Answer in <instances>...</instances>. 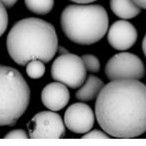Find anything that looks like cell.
<instances>
[{
	"label": "cell",
	"instance_id": "6da1fadb",
	"mask_svg": "<svg viewBox=\"0 0 146 146\" xmlns=\"http://www.w3.org/2000/svg\"><path fill=\"white\" fill-rule=\"evenodd\" d=\"M95 113L105 132L114 137H136L146 131V85L122 79L105 85L96 98Z\"/></svg>",
	"mask_w": 146,
	"mask_h": 146
},
{
	"label": "cell",
	"instance_id": "7a4b0ae2",
	"mask_svg": "<svg viewBox=\"0 0 146 146\" xmlns=\"http://www.w3.org/2000/svg\"><path fill=\"white\" fill-rule=\"evenodd\" d=\"M58 44L54 27L36 18L24 19L16 23L7 39L10 56L21 66L26 65L34 60L49 62L57 52Z\"/></svg>",
	"mask_w": 146,
	"mask_h": 146
},
{
	"label": "cell",
	"instance_id": "3957f363",
	"mask_svg": "<svg viewBox=\"0 0 146 146\" xmlns=\"http://www.w3.org/2000/svg\"><path fill=\"white\" fill-rule=\"evenodd\" d=\"M60 23L70 40L79 45H90L100 40L106 34L109 19L106 11L100 5L78 4L64 9Z\"/></svg>",
	"mask_w": 146,
	"mask_h": 146
},
{
	"label": "cell",
	"instance_id": "277c9868",
	"mask_svg": "<svg viewBox=\"0 0 146 146\" xmlns=\"http://www.w3.org/2000/svg\"><path fill=\"white\" fill-rule=\"evenodd\" d=\"M30 90L16 69L0 66V126L12 125L28 108Z\"/></svg>",
	"mask_w": 146,
	"mask_h": 146
},
{
	"label": "cell",
	"instance_id": "5b68a950",
	"mask_svg": "<svg viewBox=\"0 0 146 146\" xmlns=\"http://www.w3.org/2000/svg\"><path fill=\"white\" fill-rule=\"evenodd\" d=\"M87 72L82 58L70 53L58 56L51 67L53 79L72 89L81 87L87 78Z\"/></svg>",
	"mask_w": 146,
	"mask_h": 146
},
{
	"label": "cell",
	"instance_id": "8992f818",
	"mask_svg": "<svg viewBox=\"0 0 146 146\" xmlns=\"http://www.w3.org/2000/svg\"><path fill=\"white\" fill-rule=\"evenodd\" d=\"M143 63L137 55L129 52H121L108 60L105 72L111 81L122 79L139 80L145 74Z\"/></svg>",
	"mask_w": 146,
	"mask_h": 146
},
{
	"label": "cell",
	"instance_id": "52a82bcc",
	"mask_svg": "<svg viewBox=\"0 0 146 146\" xmlns=\"http://www.w3.org/2000/svg\"><path fill=\"white\" fill-rule=\"evenodd\" d=\"M27 127L30 137L33 139L60 138L65 134L63 119L54 111L36 113L28 123Z\"/></svg>",
	"mask_w": 146,
	"mask_h": 146
},
{
	"label": "cell",
	"instance_id": "ba28073f",
	"mask_svg": "<svg viewBox=\"0 0 146 146\" xmlns=\"http://www.w3.org/2000/svg\"><path fill=\"white\" fill-rule=\"evenodd\" d=\"M95 116V114L89 106L84 102H77L66 109L64 116V123L72 132L85 134L94 126Z\"/></svg>",
	"mask_w": 146,
	"mask_h": 146
},
{
	"label": "cell",
	"instance_id": "9c48e42d",
	"mask_svg": "<svg viewBox=\"0 0 146 146\" xmlns=\"http://www.w3.org/2000/svg\"><path fill=\"white\" fill-rule=\"evenodd\" d=\"M137 33L135 26L124 20L116 21L108 32V43L114 49L119 51L128 50L136 42Z\"/></svg>",
	"mask_w": 146,
	"mask_h": 146
},
{
	"label": "cell",
	"instance_id": "30bf717a",
	"mask_svg": "<svg viewBox=\"0 0 146 146\" xmlns=\"http://www.w3.org/2000/svg\"><path fill=\"white\" fill-rule=\"evenodd\" d=\"M70 100V93L66 85L60 82L50 83L46 85L41 93L42 104L54 111L64 108Z\"/></svg>",
	"mask_w": 146,
	"mask_h": 146
},
{
	"label": "cell",
	"instance_id": "8fae6325",
	"mask_svg": "<svg viewBox=\"0 0 146 146\" xmlns=\"http://www.w3.org/2000/svg\"><path fill=\"white\" fill-rule=\"evenodd\" d=\"M104 83L98 77L89 75L76 94L78 100L88 102L97 98L104 87Z\"/></svg>",
	"mask_w": 146,
	"mask_h": 146
},
{
	"label": "cell",
	"instance_id": "7c38bea8",
	"mask_svg": "<svg viewBox=\"0 0 146 146\" xmlns=\"http://www.w3.org/2000/svg\"><path fill=\"white\" fill-rule=\"evenodd\" d=\"M111 10L117 17L123 19H129L138 16L141 8L132 0H110Z\"/></svg>",
	"mask_w": 146,
	"mask_h": 146
},
{
	"label": "cell",
	"instance_id": "4fadbf2b",
	"mask_svg": "<svg viewBox=\"0 0 146 146\" xmlns=\"http://www.w3.org/2000/svg\"><path fill=\"white\" fill-rule=\"evenodd\" d=\"M25 4L28 10L39 15H45L52 10L54 0H24Z\"/></svg>",
	"mask_w": 146,
	"mask_h": 146
},
{
	"label": "cell",
	"instance_id": "5bb4252c",
	"mask_svg": "<svg viewBox=\"0 0 146 146\" xmlns=\"http://www.w3.org/2000/svg\"><path fill=\"white\" fill-rule=\"evenodd\" d=\"M44 62L39 60H34L27 64L26 72L32 79H39L43 76L46 72Z\"/></svg>",
	"mask_w": 146,
	"mask_h": 146
},
{
	"label": "cell",
	"instance_id": "9a60e30c",
	"mask_svg": "<svg viewBox=\"0 0 146 146\" xmlns=\"http://www.w3.org/2000/svg\"><path fill=\"white\" fill-rule=\"evenodd\" d=\"M82 60L83 61L86 70L92 73H97L100 69V63L97 57L91 54L82 55Z\"/></svg>",
	"mask_w": 146,
	"mask_h": 146
},
{
	"label": "cell",
	"instance_id": "2e32d148",
	"mask_svg": "<svg viewBox=\"0 0 146 146\" xmlns=\"http://www.w3.org/2000/svg\"><path fill=\"white\" fill-rule=\"evenodd\" d=\"M8 24L6 7L0 1V37L5 33Z\"/></svg>",
	"mask_w": 146,
	"mask_h": 146
},
{
	"label": "cell",
	"instance_id": "e0dca14e",
	"mask_svg": "<svg viewBox=\"0 0 146 146\" xmlns=\"http://www.w3.org/2000/svg\"><path fill=\"white\" fill-rule=\"evenodd\" d=\"M83 138H90V139H101V138H109L106 133L100 130L95 129L90 131L84 134L83 136Z\"/></svg>",
	"mask_w": 146,
	"mask_h": 146
},
{
	"label": "cell",
	"instance_id": "ac0fdd59",
	"mask_svg": "<svg viewBox=\"0 0 146 146\" xmlns=\"http://www.w3.org/2000/svg\"><path fill=\"white\" fill-rule=\"evenodd\" d=\"M5 138L11 139H25L28 138V135L26 131L23 130L17 129L10 131L5 136Z\"/></svg>",
	"mask_w": 146,
	"mask_h": 146
},
{
	"label": "cell",
	"instance_id": "d6986e66",
	"mask_svg": "<svg viewBox=\"0 0 146 146\" xmlns=\"http://www.w3.org/2000/svg\"><path fill=\"white\" fill-rule=\"evenodd\" d=\"M18 0H0V1L7 8H11L15 5Z\"/></svg>",
	"mask_w": 146,
	"mask_h": 146
},
{
	"label": "cell",
	"instance_id": "ffe728a7",
	"mask_svg": "<svg viewBox=\"0 0 146 146\" xmlns=\"http://www.w3.org/2000/svg\"><path fill=\"white\" fill-rule=\"evenodd\" d=\"M141 8L146 10V0H132Z\"/></svg>",
	"mask_w": 146,
	"mask_h": 146
},
{
	"label": "cell",
	"instance_id": "44dd1931",
	"mask_svg": "<svg viewBox=\"0 0 146 146\" xmlns=\"http://www.w3.org/2000/svg\"><path fill=\"white\" fill-rule=\"evenodd\" d=\"M70 1L77 4H88L94 2L97 0H70Z\"/></svg>",
	"mask_w": 146,
	"mask_h": 146
},
{
	"label": "cell",
	"instance_id": "7402d4cb",
	"mask_svg": "<svg viewBox=\"0 0 146 146\" xmlns=\"http://www.w3.org/2000/svg\"><path fill=\"white\" fill-rule=\"evenodd\" d=\"M57 51H58L59 53L60 54V55L61 54H66L68 53L69 52L66 48H64L63 46L58 47V50Z\"/></svg>",
	"mask_w": 146,
	"mask_h": 146
},
{
	"label": "cell",
	"instance_id": "603a6c76",
	"mask_svg": "<svg viewBox=\"0 0 146 146\" xmlns=\"http://www.w3.org/2000/svg\"><path fill=\"white\" fill-rule=\"evenodd\" d=\"M142 48L143 51L144 55L146 57V34L143 37V40Z\"/></svg>",
	"mask_w": 146,
	"mask_h": 146
}]
</instances>
